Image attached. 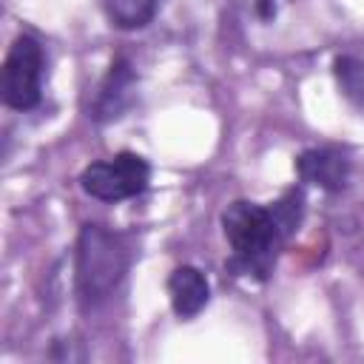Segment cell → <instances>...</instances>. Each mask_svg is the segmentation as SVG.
<instances>
[{"instance_id": "2", "label": "cell", "mask_w": 364, "mask_h": 364, "mask_svg": "<svg viewBox=\"0 0 364 364\" xmlns=\"http://www.w3.org/2000/svg\"><path fill=\"white\" fill-rule=\"evenodd\" d=\"M77 296L82 307L102 304L128 273L125 245L102 225H82L77 236Z\"/></svg>"}, {"instance_id": "4", "label": "cell", "mask_w": 364, "mask_h": 364, "mask_svg": "<svg viewBox=\"0 0 364 364\" xmlns=\"http://www.w3.org/2000/svg\"><path fill=\"white\" fill-rule=\"evenodd\" d=\"M43 46L31 34H17L3 60V102L14 111H31L43 97Z\"/></svg>"}, {"instance_id": "3", "label": "cell", "mask_w": 364, "mask_h": 364, "mask_svg": "<svg viewBox=\"0 0 364 364\" xmlns=\"http://www.w3.org/2000/svg\"><path fill=\"white\" fill-rule=\"evenodd\" d=\"M151 182V165L134 151H119L111 159H97L82 168L80 188L100 202H122L139 196Z\"/></svg>"}, {"instance_id": "6", "label": "cell", "mask_w": 364, "mask_h": 364, "mask_svg": "<svg viewBox=\"0 0 364 364\" xmlns=\"http://www.w3.org/2000/svg\"><path fill=\"white\" fill-rule=\"evenodd\" d=\"M296 173L307 185H316L327 193H338L350 179V159L336 148H307L296 159Z\"/></svg>"}, {"instance_id": "7", "label": "cell", "mask_w": 364, "mask_h": 364, "mask_svg": "<svg viewBox=\"0 0 364 364\" xmlns=\"http://www.w3.org/2000/svg\"><path fill=\"white\" fill-rule=\"evenodd\" d=\"M168 299H171V307L179 318H193L208 307L210 284H208V279L199 267L179 264L168 276Z\"/></svg>"}, {"instance_id": "9", "label": "cell", "mask_w": 364, "mask_h": 364, "mask_svg": "<svg viewBox=\"0 0 364 364\" xmlns=\"http://www.w3.org/2000/svg\"><path fill=\"white\" fill-rule=\"evenodd\" d=\"M333 74L341 94L364 111V57L358 54H338L333 60Z\"/></svg>"}, {"instance_id": "5", "label": "cell", "mask_w": 364, "mask_h": 364, "mask_svg": "<svg viewBox=\"0 0 364 364\" xmlns=\"http://www.w3.org/2000/svg\"><path fill=\"white\" fill-rule=\"evenodd\" d=\"M134 88H136V74H134L131 63L125 57H117L97 88V97L91 105V119L94 122H111V119L122 117V111L134 100Z\"/></svg>"}, {"instance_id": "10", "label": "cell", "mask_w": 364, "mask_h": 364, "mask_svg": "<svg viewBox=\"0 0 364 364\" xmlns=\"http://www.w3.org/2000/svg\"><path fill=\"white\" fill-rule=\"evenodd\" d=\"M256 11L262 20H273L276 17V3L273 0H256Z\"/></svg>"}, {"instance_id": "1", "label": "cell", "mask_w": 364, "mask_h": 364, "mask_svg": "<svg viewBox=\"0 0 364 364\" xmlns=\"http://www.w3.org/2000/svg\"><path fill=\"white\" fill-rule=\"evenodd\" d=\"M304 216V193L287 191L270 208L236 199L222 210V233L230 245V270L267 279L282 245L299 230Z\"/></svg>"}, {"instance_id": "8", "label": "cell", "mask_w": 364, "mask_h": 364, "mask_svg": "<svg viewBox=\"0 0 364 364\" xmlns=\"http://www.w3.org/2000/svg\"><path fill=\"white\" fill-rule=\"evenodd\" d=\"M159 0H102V11L114 28L136 31L156 17Z\"/></svg>"}]
</instances>
